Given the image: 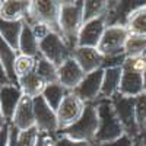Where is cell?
I'll list each match as a JSON object with an SVG mask.
<instances>
[{
	"mask_svg": "<svg viewBox=\"0 0 146 146\" xmlns=\"http://www.w3.org/2000/svg\"><path fill=\"white\" fill-rule=\"evenodd\" d=\"M83 25V2H60V35L72 48L78 47V34Z\"/></svg>",
	"mask_w": 146,
	"mask_h": 146,
	"instance_id": "1",
	"label": "cell"
},
{
	"mask_svg": "<svg viewBox=\"0 0 146 146\" xmlns=\"http://www.w3.org/2000/svg\"><path fill=\"white\" fill-rule=\"evenodd\" d=\"M146 67V57L137 58H126V62L121 66V80L118 94L136 98L145 92V80L143 72Z\"/></svg>",
	"mask_w": 146,
	"mask_h": 146,
	"instance_id": "2",
	"label": "cell"
},
{
	"mask_svg": "<svg viewBox=\"0 0 146 146\" xmlns=\"http://www.w3.org/2000/svg\"><path fill=\"white\" fill-rule=\"evenodd\" d=\"M98 131V111H96V102L86 104L82 115L76 123H73L70 127L60 130L58 133L69 139L85 142V143H95V136Z\"/></svg>",
	"mask_w": 146,
	"mask_h": 146,
	"instance_id": "3",
	"label": "cell"
},
{
	"mask_svg": "<svg viewBox=\"0 0 146 146\" xmlns=\"http://www.w3.org/2000/svg\"><path fill=\"white\" fill-rule=\"evenodd\" d=\"M96 111H98V131L95 136V143L113 142L124 135V130L114 113L111 101L100 100L96 102Z\"/></svg>",
	"mask_w": 146,
	"mask_h": 146,
	"instance_id": "4",
	"label": "cell"
},
{
	"mask_svg": "<svg viewBox=\"0 0 146 146\" xmlns=\"http://www.w3.org/2000/svg\"><path fill=\"white\" fill-rule=\"evenodd\" d=\"M60 16V2L56 0H34L29 5L25 23H41L45 25L51 32L60 34L58 28Z\"/></svg>",
	"mask_w": 146,
	"mask_h": 146,
	"instance_id": "5",
	"label": "cell"
},
{
	"mask_svg": "<svg viewBox=\"0 0 146 146\" xmlns=\"http://www.w3.org/2000/svg\"><path fill=\"white\" fill-rule=\"evenodd\" d=\"M110 101H111L114 113L124 130V135H127L133 140H137L140 136V131H139L136 115H135V98L117 94Z\"/></svg>",
	"mask_w": 146,
	"mask_h": 146,
	"instance_id": "6",
	"label": "cell"
},
{
	"mask_svg": "<svg viewBox=\"0 0 146 146\" xmlns=\"http://www.w3.org/2000/svg\"><path fill=\"white\" fill-rule=\"evenodd\" d=\"M72 53V48L66 44L62 35L57 32L47 34L40 41V56L57 67L63 64L67 58H70Z\"/></svg>",
	"mask_w": 146,
	"mask_h": 146,
	"instance_id": "7",
	"label": "cell"
},
{
	"mask_svg": "<svg viewBox=\"0 0 146 146\" xmlns=\"http://www.w3.org/2000/svg\"><path fill=\"white\" fill-rule=\"evenodd\" d=\"M126 27H107L100 41L98 51L104 57H115L124 54V45L129 38Z\"/></svg>",
	"mask_w": 146,
	"mask_h": 146,
	"instance_id": "8",
	"label": "cell"
},
{
	"mask_svg": "<svg viewBox=\"0 0 146 146\" xmlns=\"http://www.w3.org/2000/svg\"><path fill=\"white\" fill-rule=\"evenodd\" d=\"M102 78L104 70H95L92 73L85 75L83 80L79 83V86L73 91L78 98L86 105V104H95L101 100V88H102Z\"/></svg>",
	"mask_w": 146,
	"mask_h": 146,
	"instance_id": "9",
	"label": "cell"
},
{
	"mask_svg": "<svg viewBox=\"0 0 146 146\" xmlns=\"http://www.w3.org/2000/svg\"><path fill=\"white\" fill-rule=\"evenodd\" d=\"M34 115L35 129L38 130V133H48V135H57L58 133L57 114L44 101L42 96L34 98Z\"/></svg>",
	"mask_w": 146,
	"mask_h": 146,
	"instance_id": "10",
	"label": "cell"
},
{
	"mask_svg": "<svg viewBox=\"0 0 146 146\" xmlns=\"http://www.w3.org/2000/svg\"><path fill=\"white\" fill-rule=\"evenodd\" d=\"M83 110H85V104L73 92H69L56 111L57 121H58V131L70 127L73 123H76L79 117L82 115Z\"/></svg>",
	"mask_w": 146,
	"mask_h": 146,
	"instance_id": "11",
	"label": "cell"
},
{
	"mask_svg": "<svg viewBox=\"0 0 146 146\" xmlns=\"http://www.w3.org/2000/svg\"><path fill=\"white\" fill-rule=\"evenodd\" d=\"M146 2H135V0H124V2H108L105 12V23L107 27H126L129 16L136 9L145 6Z\"/></svg>",
	"mask_w": 146,
	"mask_h": 146,
	"instance_id": "12",
	"label": "cell"
},
{
	"mask_svg": "<svg viewBox=\"0 0 146 146\" xmlns=\"http://www.w3.org/2000/svg\"><path fill=\"white\" fill-rule=\"evenodd\" d=\"M105 28H107V23H105L104 16L89 21V22H85L78 34V47L98 48Z\"/></svg>",
	"mask_w": 146,
	"mask_h": 146,
	"instance_id": "13",
	"label": "cell"
},
{
	"mask_svg": "<svg viewBox=\"0 0 146 146\" xmlns=\"http://www.w3.org/2000/svg\"><path fill=\"white\" fill-rule=\"evenodd\" d=\"M83 78H85V73L73 57L67 58L63 64L57 67V82L70 92H73L79 86V83L83 80Z\"/></svg>",
	"mask_w": 146,
	"mask_h": 146,
	"instance_id": "14",
	"label": "cell"
},
{
	"mask_svg": "<svg viewBox=\"0 0 146 146\" xmlns=\"http://www.w3.org/2000/svg\"><path fill=\"white\" fill-rule=\"evenodd\" d=\"M72 57L76 60V63L80 66V69L83 70L85 75L102 69L104 56L98 51V48L76 47L72 53Z\"/></svg>",
	"mask_w": 146,
	"mask_h": 146,
	"instance_id": "15",
	"label": "cell"
},
{
	"mask_svg": "<svg viewBox=\"0 0 146 146\" xmlns=\"http://www.w3.org/2000/svg\"><path fill=\"white\" fill-rule=\"evenodd\" d=\"M12 127H15L19 131L28 130L31 127H35V115H34V100L29 96H22L19 101L15 114L12 117L10 123Z\"/></svg>",
	"mask_w": 146,
	"mask_h": 146,
	"instance_id": "16",
	"label": "cell"
},
{
	"mask_svg": "<svg viewBox=\"0 0 146 146\" xmlns=\"http://www.w3.org/2000/svg\"><path fill=\"white\" fill-rule=\"evenodd\" d=\"M22 91L16 83H6L0 85V108H2L3 117L6 123H10L12 117L15 114V110L22 100Z\"/></svg>",
	"mask_w": 146,
	"mask_h": 146,
	"instance_id": "17",
	"label": "cell"
},
{
	"mask_svg": "<svg viewBox=\"0 0 146 146\" xmlns=\"http://www.w3.org/2000/svg\"><path fill=\"white\" fill-rule=\"evenodd\" d=\"M31 2L27 0H5L0 3V18L6 21H25Z\"/></svg>",
	"mask_w": 146,
	"mask_h": 146,
	"instance_id": "18",
	"label": "cell"
},
{
	"mask_svg": "<svg viewBox=\"0 0 146 146\" xmlns=\"http://www.w3.org/2000/svg\"><path fill=\"white\" fill-rule=\"evenodd\" d=\"M18 53L22 56L28 57H38L40 56V41L32 32L31 27L23 22L22 32L19 36V44H18Z\"/></svg>",
	"mask_w": 146,
	"mask_h": 146,
	"instance_id": "19",
	"label": "cell"
},
{
	"mask_svg": "<svg viewBox=\"0 0 146 146\" xmlns=\"http://www.w3.org/2000/svg\"><path fill=\"white\" fill-rule=\"evenodd\" d=\"M121 80V67H110L104 70L102 88H101V100H111L118 94Z\"/></svg>",
	"mask_w": 146,
	"mask_h": 146,
	"instance_id": "20",
	"label": "cell"
},
{
	"mask_svg": "<svg viewBox=\"0 0 146 146\" xmlns=\"http://www.w3.org/2000/svg\"><path fill=\"white\" fill-rule=\"evenodd\" d=\"M18 86L22 91L23 96H29V98H36V96H41L47 83L36 75L35 72L29 73V75L23 76L21 79H18Z\"/></svg>",
	"mask_w": 146,
	"mask_h": 146,
	"instance_id": "21",
	"label": "cell"
},
{
	"mask_svg": "<svg viewBox=\"0 0 146 146\" xmlns=\"http://www.w3.org/2000/svg\"><path fill=\"white\" fill-rule=\"evenodd\" d=\"M23 22L22 21H6L0 18V36L18 51L19 36L22 32Z\"/></svg>",
	"mask_w": 146,
	"mask_h": 146,
	"instance_id": "22",
	"label": "cell"
},
{
	"mask_svg": "<svg viewBox=\"0 0 146 146\" xmlns=\"http://www.w3.org/2000/svg\"><path fill=\"white\" fill-rule=\"evenodd\" d=\"M18 51L15 48H12L2 36H0V62H2L5 72L9 78L10 83H16L18 85V79L15 76V72H13V66H15V60L18 57Z\"/></svg>",
	"mask_w": 146,
	"mask_h": 146,
	"instance_id": "23",
	"label": "cell"
},
{
	"mask_svg": "<svg viewBox=\"0 0 146 146\" xmlns=\"http://www.w3.org/2000/svg\"><path fill=\"white\" fill-rule=\"evenodd\" d=\"M126 28L130 35L146 36V5L136 9L129 16L126 22Z\"/></svg>",
	"mask_w": 146,
	"mask_h": 146,
	"instance_id": "24",
	"label": "cell"
},
{
	"mask_svg": "<svg viewBox=\"0 0 146 146\" xmlns=\"http://www.w3.org/2000/svg\"><path fill=\"white\" fill-rule=\"evenodd\" d=\"M69 92H70V91H67L66 88H63L58 82H54V83L47 85L41 96L44 98V101L50 105V108H53L54 111H57V108L60 107L62 101L64 100V96H66Z\"/></svg>",
	"mask_w": 146,
	"mask_h": 146,
	"instance_id": "25",
	"label": "cell"
},
{
	"mask_svg": "<svg viewBox=\"0 0 146 146\" xmlns=\"http://www.w3.org/2000/svg\"><path fill=\"white\" fill-rule=\"evenodd\" d=\"M108 2L105 0H88L83 2V23L105 16Z\"/></svg>",
	"mask_w": 146,
	"mask_h": 146,
	"instance_id": "26",
	"label": "cell"
},
{
	"mask_svg": "<svg viewBox=\"0 0 146 146\" xmlns=\"http://www.w3.org/2000/svg\"><path fill=\"white\" fill-rule=\"evenodd\" d=\"M145 51H146V36L129 35L124 45V56L127 58H137L143 57Z\"/></svg>",
	"mask_w": 146,
	"mask_h": 146,
	"instance_id": "27",
	"label": "cell"
},
{
	"mask_svg": "<svg viewBox=\"0 0 146 146\" xmlns=\"http://www.w3.org/2000/svg\"><path fill=\"white\" fill-rule=\"evenodd\" d=\"M35 73L38 75L47 85L57 82V66H54L53 63H50L48 60H45L44 57L38 56L36 60V69Z\"/></svg>",
	"mask_w": 146,
	"mask_h": 146,
	"instance_id": "28",
	"label": "cell"
},
{
	"mask_svg": "<svg viewBox=\"0 0 146 146\" xmlns=\"http://www.w3.org/2000/svg\"><path fill=\"white\" fill-rule=\"evenodd\" d=\"M36 60H38V57H28V56L18 54V57L15 60V66H13V72H15L16 79H21L23 76L29 75V73L35 72Z\"/></svg>",
	"mask_w": 146,
	"mask_h": 146,
	"instance_id": "29",
	"label": "cell"
},
{
	"mask_svg": "<svg viewBox=\"0 0 146 146\" xmlns=\"http://www.w3.org/2000/svg\"><path fill=\"white\" fill-rule=\"evenodd\" d=\"M135 115L139 131L142 133L146 129V92L135 98Z\"/></svg>",
	"mask_w": 146,
	"mask_h": 146,
	"instance_id": "30",
	"label": "cell"
},
{
	"mask_svg": "<svg viewBox=\"0 0 146 146\" xmlns=\"http://www.w3.org/2000/svg\"><path fill=\"white\" fill-rule=\"evenodd\" d=\"M36 139H38V130L35 127H31L23 131H18L16 146H35Z\"/></svg>",
	"mask_w": 146,
	"mask_h": 146,
	"instance_id": "31",
	"label": "cell"
},
{
	"mask_svg": "<svg viewBox=\"0 0 146 146\" xmlns=\"http://www.w3.org/2000/svg\"><path fill=\"white\" fill-rule=\"evenodd\" d=\"M91 145H92V143H91ZM56 146H89V143L73 140V139H69V137H66V136H63V135H60V133H57Z\"/></svg>",
	"mask_w": 146,
	"mask_h": 146,
	"instance_id": "32",
	"label": "cell"
},
{
	"mask_svg": "<svg viewBox=\"0 0 146 146\" xmlns=\"http://www.w3.org/2000/svg\"><path fill=\"white\" fill-rule=\"evenodd\" d=\"M57 135H48V133H38L35 146H56Z\"/></svg>",
	"mask_w": 146,
	"mask_h": 146,
	"instance_id": "33",
	"label": "cell"
},
{
	"mask_svg": "<svg viewBox=\"0 0 146 146\" xmlns=\"http://www.w3.org/2000/svg\"><path fill=\"white\" fill-rule=\"evenodd\" d=\"M135 142L130 139L127 135H123L120 139L117 140H113V142H107V143H96V146H135Z\"/></svg>",
	"mask_w": 146,
	"mask_h": 146,
	"instance_id": "34",
	"label": "cell"
},
{
	"mask_svg": "<svg viewBox=\"0 0 146 146\" xmlns=\"http://www.w3.org/2000/svg\"><path fill=\"white\" fill-rule=\"evenodd\" d=\"M10 139V124L7 123L5 127L0 129V146H9Z\"/></svg>",
	"mask_w": 146,
	"mask_h": 146,
	"instance_id": "35",
	"label": "cell"
},
{
	"mask_svg": "<svg viewBox=\"0 0 146 146\" xmlns=\"http://www.w3.org/2000/svg\"><path fill=\"white\" fill-rule=\"evenodd\" d=\"M18 131L15 127L10 126V139H9V146H16V137H18Z\"/></svg>",
	"mask_w": 146,
	"mask_h": 146,
	"instance_id": "36",
	"label": "cell"
},
{
	"mask_svg": "<svg viewBox=\"0 0 146 146\" xmlns=\"http://www.w3.org/2000/svg\"><path fill=\"white\" fill-rule=\"evenodd\" d=\"M6 83H10V82H9V78L6 75V72H5V67H3L2 62H0V85H6Z\"/></svg>",
	"mask_w": 146,
	"mask_h": 146,
	"instance_id": "37",
	"label": "cell"
},
{
	"mask_svg": "<svg viewBox=\"0 0 146 146\" xmlns=\"http://www.w3.org/2000/svg\"><path fill=\"white\" fill-rule=\"evenodd\" d=\"M139 142H140V145L142 146H146V129L140 133V136H139V139H137Z\"/></svg>",
	"mask_w": 146,
	"mask_h": 146,
	"instance_id": "38",
	"label": "cell"
},
{
	"mask_svg": "<svg viewBox=\"0 0 146 146\" xmlns=\"http://www.w3.org/2000/svg\"><path fill=\"white\" fill-rule=\"evenodd\" d=\"M7 123H6V120H5V117H3V113H2V108H0V129L2 127H5Z\"/></svg>",
	"mask_w": 146,
	"mask_h": 146,
	"instance_id": "39",
	"label": "cell"
},
{
	"mask_svg": "<svg viewBox=\"0 0 146 146\" xmlns=\"http://www.w3.org/2000/svg\"><path fill=\"white\" fill-rule=\"evenodd\" d=\"M143 80H145V92H146V67H145V72H143Z\"/></svg>",
	"mask_w": 146,
	"mask_h": 146,
	"instance_id": "40",
	"label": "cell"
},
{
	"mask_svg": "<svg viewBox=\"0 0 146 146\" xmlns=\"http://www.w3.org/2000/svg\"><path fill=\"white\" fill-rule=\"evenodd\" d=\"M135 146H142V145H140V142H139V140H136V142H135Z\"/></svg>",
	"mask_w": 146,
	"mask_h": 146,
	"instance_id": "41",
	"label": "cell"
},
{
	"mask_svg": "<svg viewBox=\"0 0 146 146\" xmlns=\"http://www.w3.org/2000/svg\"><path fill=\"white\" fill-rule=\"evenodd\" d=\"M89 146H96V143H92V145H89Z\"/></svg>",
	"mask_w": 146,
	"mask_h": 146,
	"instance_id": "42",
	"label": "cell"
},
{
	"mask_svg": "<svg viewBox=\"0 0 146 146\" xmlns=\"http://www.w3.org/2000/svg\"><path fill=\"white\" fill-rule=\"evenodd\" d=\"M145 57H146V51H145Z\"/></svg>",
	"mask_w": 146,
	"mask_h": 146,
	"instance_id": "43",
	"label": "cell"
},
{
	"mask_svg": "<svg viewBox=\"0 0 146 146\" xmlns=\"http://www.w3.org/2000/svg\"><path fill=\"white\" fill-rule=\"evenodd\" d=\"M0 3H2V2H0Z\"/></svg>",
	"mask_w": 146,
	"mask_h": 146,
	"instance_id": "44",
	"label": "cell"
}]
</instances>
